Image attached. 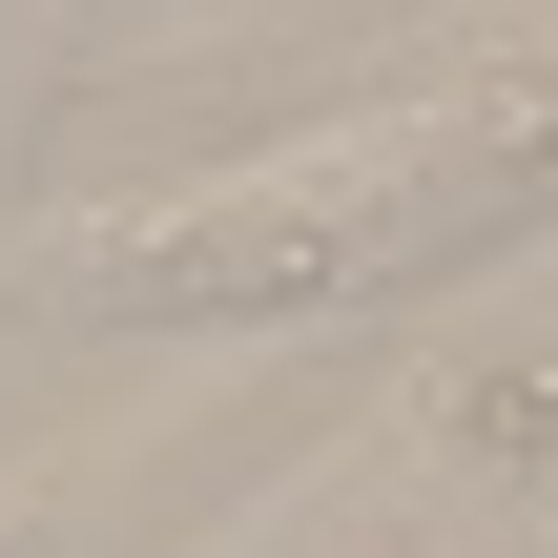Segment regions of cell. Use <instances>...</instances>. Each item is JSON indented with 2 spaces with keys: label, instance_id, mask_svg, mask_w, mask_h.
I'll list each match as a JSON object with an SVG mask.
<instances>
[{
  "label": "cell",
  "instance_id": "cell-1",
  "mask_svg": "<svg viewBox=\"0 0 558 558\" xmlns=\"http://www.w3.org/2000/svg\"><path fill=\"white\" fill-rule=\"evenodd\" d=\"M518 207H558V83L311 124V145H248V166H207V186L62 207V228H41V290H83V311H311V290L456 269V248L518 228Z\"/></svg>",
  "mask_w": 558,
  "mask_h": 558
}]
</instances>
